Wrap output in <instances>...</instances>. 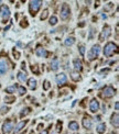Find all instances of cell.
I'll return each mask as SVG.
<instances>
[{
  "label": "cell",
  "instance_id": "cell-1",
  "mask_svg": "<svg viewBox=\"0 0 119 134\" xmlns=\"http://www.w3.org/2000/svg\"><path fill=\"white\" fill-rule=\"evenodd\" d=\"M114 53H117V45L112 42H108L104 47V55L109 57V56H111Z\"/></svg>",
  "mask_w": 119,
  "mask_h": 134
},
{
  "label": "cell",
  "instance_id": "cell-2",
  "mask_svg": "<svg viewBox=\"0 0 119 134\" xmlns=\"http://www.w3.org/2000/svg\"><path fill=\"white\" fill-rule=\"evenodd\" d=\"M99 53H100V46H99L98 44L94 45V46H93V47L91 48V51L88 52V54H87L88 61H94L95 58H97L98 55H99Z\"/></svg>",
  "mask_w": 119,
  "mask_h": 134
},
{
  "label": "cell",
  "instance_id": "cell-3",
  "mask_svg": "<svg viewBox=\"0 0 119 134\" xmlns=\"http://www.w3.org/2000/svg\"><path fill=\"white\" fill-rule=\"evenodd\" d=\"M41 5H42V1H40V0H34V1L30 2V12H31V15L34 16L36 14V12L39 11Z\"/></svg>",
  "mask_w": 119,
  "mask_h": 134
},
{
  "label": "cell",
  "instance_id": "cell-4",
  "mask_svg": "<svg viewBox=\"0 0 119 134\" xmlns=\"http://www.w3.org/2000/svg\"><path fill=\"white\" fill-rule=\"evenodd\" d=\"M111 34V29L109 28L108 25L104 26V29H102V31L100 32V35H99V41H105V40H107L109 36Z\"/></svg>",
  "mask_w": 119,
  "mask_h": 134
},
{
  "label": "cell",
  "instance_id": "cell-5",
  "mask_svg": "<svg viewBox=\"0 0 119 134\" xmlns=\"http://www.w3.org/2000/svg\"><path fill=\"white\" fill-rule=\"evenodd\" d=\"M69 13H71V10H69L68 5L67 3H63L62 9H61V19L66 20L69 16Z\"/></svg>",
  "mask_w": 119,
  "mask_h": 134
},
{
  "label": "cell",
  "instance_id": "cell-6",
  "mask_svg": "<svg viewBox=\"0 0 119 134\" xmlns=\"http://www.w3.org/2000/svg\"><path fill=\"white\" fill-rule=\"evenodd\" d=\"M12 128H13L12 121L7 120V121H5V123H3V125H2V132L5 134H8V133H10L12 131Z\"/></svg>",
  "mask_w": 119,
  "mask_h": 134
},
{
  "label": "cell",
  "instance_id": "cell-7",
  "mask_svg": "<svg viewBox=\"0 0 119 134\" xmlns=\"http://www.w3.org/2000/svg\"><path fill=\"white\" fill-rule=\"evenodd\" d=\"M0 13H1V18L3 20H7L10 16V10L6 5H2L0 7Z\"/></svg>",
  "mask_w": 119,
  "mask_h": 134
},
{
  "label": "cell",
  "instance_id": "cell-8",
  "mask_svg": "<svg viewBox=\"0 0 119 134\" xmlns=\"http://www.w3.org/2000/svg\"><path fill=\"white\" fill-rule=\"evenodd\" d=\"M116 93V90L112 88V87H106V88L102 90V96L105 97V98H110V97H112Z\"/></svg>",
  "mask_w": 119,
  "mask_h": 134
},
{
  "label": "cell",
  "instance_id": "cell-9",
  "mask_svg": "<svg viewBox=\"0 0 119 134\" xmlns=\"http://www.w3.org/2000/svg\"><path fill=\"white\" fill-rule=\"evenodd\" d=\"M89 110H91V112H93V113H96L99 110V102L96 99H93L91 103H89Z\"/></svg>",
  "mask_w": 119,
  "mask_h": 134
},
{
  "label": "cell",
  "instance_id": "cell-10",
  "mask_svg": "<svg viewBox=\"0 0 119 134\" xmlns=\"http://www.w3.org/2000/svg\"><path fill=\"white\" fill-rule=\"evenodd\" d=\"M7 70H8V63L6 59H0V75L6 74Z\"/></svg>",
  "mask_w": 119,
  "mask_h": 134
},
{
  "label": "cell",
  "instance_id": "cell-11",
  "mask_svg": "<svg viewBox=\"0 0 119 134\" xmlns=\"http://www.w3.org/2000/svg\"><path fill=\"white\" fill-rule=\"evenodd\" d=\"M66 81H67V77H66L65 74H58V75L56 76V82H57L60 86L64 85Z\"/></svg>",
  "mask_w": 119,
  "mask_h": 134
},
{
  "label": "cell",
  "instance_id": "cell-12",
  "mask_svg": "<svg viewBox=\"0 0 119 134\" xmlns=\"http://www.w3.org/2000/svg\"><path fill=\"white\" fill-rule=\"evenodd\" d=\"M35 54L39 57H46L48 56V52L45 51V48H43L42 46H38V48L35 49Z\"/></svg>",
  "mask_w": 119,
  "mask_h": 134
},
{
  "label": "cell",
  "instance_id": "cell-13",
  "mask_svg": "<svg viewBox=\"0 0 119 134\" xmlns=\"http://www.w3.org/2000/svg\"><path fill=\"white\" fill-rule=\"evenodd\" d=\"M110 123H111V125L115 126V128H118L119 126V115H118V113H114V114L111 115Z\"/></svg>",
  "mask_w": 119,
  "mask_h": 134
},
{
  "label": "cell",
  "instance_id": "cell-14",
  "mask_svg": "<svg viewBox=\"0 0 119 134\" xmlns=\"http://www.w3.org/2000/svg\"><path fill=\"white\" fill-rule=\"evenodd\" d=\"M60 67V62H58V58L57 57H54L51 61V69L54 70V72H56V70L58 69Z\"/></svg>",
  "mask_w": 119,
  "mask_h": 134
},
{
  "label": "cell",
  "instance_id": "cell-15",
  "mask_svg": "<svg viewBox=\"0 0 119 134\" xmlns=\"http://www.w3.org/2000/svg\"><path fill=\"white\" fill-rule=\"evenodd\" d=\"M83 126L85 129H92V120L88 116H84L83 119Z\"/></svg>",
  "mask_w": 119,
  "mask_h": 134
},
{
  "label": "cell",
  "instance_id": "cell-16",
  "mask_svg": "<svg viewBox=\"0 0 119 134\" xmlns=\"http://www.w3.org/2000/svg\"><path fill=\"white\" fill-rule=\"evenodd\" d=\"M74 69L76 70V72H81V70L83 69V65H82L81 59H78V58L74 59Z\"/></svg>",
  "mask_w": 119,
  "mask_h": 134
},
{
  "label": "cell",
  "instance_id": "cell-17",
  "mask_svg": "<svg viewBox=\"0 0 119 134\" xmlns=\"http://www.w3.org/2000/svg\"><path fill=\"white\" fill-rule=\"evenodd\" d=\"M68 129H69V130H72V131H77V130L79 129L78 123L76 122V121H72V122H69V123H68Z\"/></svg>",
  "mask_w": 119,
  "mask_h": 134
},
{
  "label": "cell",
  "instance_id": "cell-18",
  "mask_svg": "<svg viewBox=\"0 0 119 134\" xmlns=\"http://www.w3.org/2000/svg\"><path fill=\"white\" fill-rule=\"evenodd\" d=\"M96 131H97L98 134L105 133V131H106V124H105V123H100V124H98L97 128H96Z\"/></svg>",
  "mask_w": 119,
  "mask_h": 134
},
{
  "label": "cell",
  "instance_id": "cell-19",
  "mask_svg": "<svg viewBox=\"0 0 119 134\" xmlns=\"http://www.w3.org/2000/svg\"><path fill=\"white\" fill-rule=\"evenodd\" d=\"M28 123V120H25V121H21V122H19L18 124H17V126H16V132H19V131H21V130L24 128L25 126V124Z\"/></svg>",
  "mask_w": 119,
  "mask_h": 134
},
{
  "label": "cell",
  "instance_id": "cell-20",
  "mask_svg": "<svg viewBox=\"0 0 119 134\" xmlns=\"http://www.w3.org/2000/svg\"><path fill=\"white\" fill-rule=\"evenodd\" d=\"M28 83H29V87H30V89H35L36 88V80L34 79V78H30L29 79V81H28Z\"/></svg>",
  "mask_w": 119,
  "mask_h": 134
},
{
  "label": "cell",
  "instance_id": "cell-21",
  "mask_svg": "<svg viewBox=\"0 0 119 134\" xmlns=\"http://www.w3.org/2000/svg\"><path fill=\"white\" fill-rule=\"evenodd\" d=\"M64 43H65L66 46H71V45H73V44L75 43V39L73 38V36H71V38H67V39L65 40Z\"/></svg>",
  "mask_w": 119,
  "mask_h": 134
},
{
  "label": "cell",
  "instance_id": "cell-22",
  "mask_svg": "<svg viewBox=\"0 0 119 134\" xmlns=\"http://www.w3.org/2000/svg\"><path fill=\"white\" fill-rule=\"evenodd\" d=\"M17 77H18V79L20 80V81H25V80H26V74L22 73V72H19L18 75H17Z\"/></svg>",
  "mask_w": 119,
  "mask_h": 134
},
{
  "label": "cell",
  "instance_id": "cell-23",
  "mask_svg": "<svg viewBox=\"0 0 119 134\" xmlns=\"http://www.w3.org/2000/svg\"><path fill=\"white\" fill-rule=\"evenodd\" d=\"M30 111H31V108H29V107H26V108H24L21 111V113H20V116H24V115H26V114H29L30 113Z\"/></svg>",
  "mask_w": 119,
  "mask_h": 134
},
{
  "label": "cell",
  "instance_id": "cell-24",
  "mask_svg": "<svg viewBox=\"0 0 119 134\" xmlns=\"http://www.w3.org/2000/svg\"><path fill=\"white\" fill-rule=\"evenodd\" d=\"M56 23H57V18H56L55 15H52L51 18H50V24H51V25H55Z\"/></svg>",
  "mask_w": 119,
  "mask_h": 134
},
{
  "label": "cell",
  "instance_id": "cell-25",
  "mask_svg": "<svg viewBox=\"0 0 119 134\" xmlns=\"http://www.w3.org/2000/svg\"><path fill=\"white\" fill-rule=\"evenodd\" d=\"M48 15H49V10L44 9L43 10V12H42V14H41V20H45L46 18H48Z\"/></svg>",
  "mask_w": 119,
  "mask_h": 134
},
{
  "label": "cell",
  "instance_id": "cell-26",
  "mask_svg": "<svg viewBox=\"0 0 119 134\" xmlns=\"http://www.w3.org/2000/svg\"><path fill=\"white\" fill-rule=\"evenodd\" d=\"M50 87H51V83H50L49 80H45L44 82H43V89L44 90H49Z\"/></svg>",
  "mask_w": 119,
  "mask_h": 134
},
{
  "label": "cell",
  "instance_id": "cell-27",
  "mask_svg": "<svg viewBox=\"0 0 119 134\" xmlns=\"http://www.w3.org/2000/svg\"><path fill=\"white\" fill-rule=\"evenodd\" d=\"M14 90H16V86H10V87H7L6 88V92L12 93V92H14Z\"/></svg>",
  "mask_w": 119,
  "mask_h": 134
},
{
  "label": "cell",
  "instance_id": "cell-28",
  "mask_svg": "<svg viewBox=\"0 0 119 134\" xmlns=\"http://www.w3.org/2000/svg\"><path fill=\"white\" fill-rule=\"evenodd\" d=\"M18 90H19V95H20V96H23V95H24V93L26 92L25 88H24V87H22V86H19V87H18Z\"/></svg>",
  "mask_w": 119,
  "mask_h": 134
},
{
  "label": "cell",
  "instance_id": "cell-29",
  "mask_svg": "<svg viewBox=\"0 0 119 134\" xmlns=\"http://www.w3.org/2000/svg\"><path fill=\"white\" fill-rule=\"evenodd\" d=\"M78 49H79V53H81V55L84 56L85 55V46L83 45V44H81V45L78 46Z\"/></svg>",
  "mask_w": 119,
  "mask_h": 134
},
{
  "label": "cell",
  "instance_id": "cell-30",
  "mask_svg": "<svg viewBox=\"0 0 119 134\" xmlns=\"http://www.w3.org/2000/svg\"><path fill=\"white\" fill-rule=\"evenodd\" d=\"M9 108L8 107H6V106H3V107H1V110H0V113H1V114H6L7 112L9 111Z\"/></svg>",
  "mask_w": 119,
  "mask_h": 134
},
{
  "label": "cell",
  "instance_id": "cell-31",
  "mask_svg": "<svg viewBox=\"0 0 119 134\" xmlns=\"http://www.w3.org/2000/svg\"><path fill=\"white\" fill-rule=\"evenodd\" d=\"M72 78L74 79V80H78V78H79L78 74L77 73H72Z\"/></svg>",
  "mask_w": 119,
  "mask_h": 134
},
{
  "label": "cell",
  "instance_id": "cell-32",
  "mask_svg": "<svg viewBox=\"0 0 119 134\" xmlns=\"http://www.w3.org/2000/svg\"><path fill=\"white\" fill-rule=\"evenodd\" d=\"M6 101H7V102H10V103L13 102V101H14V97H9V98L7 97V98H6Z\"/></svg>",
  "mask_w": 119,
  "mask_h": 134
},
{
  "label": "cell",
  "instance_id": "cell-33",
  "mask_svg": "<svg viewBox=\"0 0 119 134\" xmlns=\"http://www.w3.org/2000/svg\"><path fill=\"white\" fill-rule=\"evenodd\" d=\"M21 22H22V23H21V26H22V28H24V26H28V21H26L25 19H23Z\"/></svg>",
  "mask_w": 119,
  "mask_h": 134
},
{
  "label": "cell",
  "instance_id": "cell-34",
  "mask_svg": "<svg viewBox=\"0 0 119 134\" xmlns=\"http://www.w3.org/2000/svg\"><path fill=\"white\" fill-rule=\"evenodd\" d=\"M60 131H62V122H57V132Z\"/></svg>",
  "mask_w": 119,
  "mask_h": 134
},
{
  "label": "cell",
  "instance_id": "cell-35",
  "mask_svg": "<svg viewBox=\"0 0 119 134\" xmlns=\"http://www.w3.org/2000/svg\"><path fill=\"white\" fill-rule=\"evenodd\" d=\"M32 72H34L35 74H39V70H38V67H36V66H32Z\"/></svg>",
  "mask_w": 119,
  "mask_h": 134
},
{
  "label": "cell",
  "instance_id": "cell-36",
  "mask_svg": "<svg viewBox=\"0 0 119 134\" xmlns=\"http://www.w3.org/2000/svg\"><path fill=\"white\" fill-rule=\"evenodd\" d=\"M13 54H14V58H16V59H18V58H19V56H20V54H19V53H16V52H13Z\"/></svg>",
  "mask_w": 119,
  "mask_h": 134
},
{
  "label": "cell",
  "instance_id": "cell-37",
  "mask_svg": "<svg viewBox=\"0 0 119 134\" xmlns=\"http://www.w3.org/2000/svg\"><path fill=\"white\" fill-rule=\"evenodd\" d=\"M115 109H116V110H119V102H118V101L115 103Z\"/></svg>",
  "mask_w": 119,
  "mask_h": 134
},
{
  "label": "cell",
  "instance_id": "cell-38",
  "mask_svg": "<svg viewBox=\"0 0 119 134\" xmlns=\"http://www.w3.org/2000/svg\"><path fill=\"white\" fill-rule=\"evenodd\" d=\"M21 67H22V69L24 70L25 69V63H22V65H21Z\"/></svg>",
  "mask_w": 119,
  "mask_h": 134
},
{
  "label": "cell",
  "instance_id": "cell-39",
  "mask_svg": "<svg viewBox=\"0 0 119 134\" xmlns=\"http://www.w3.org/2000/svg\"><path fill=\"white\" fill-rule=\"evenodd\" d=\"M17 45H18V46H19V47H21V46H22V43H21V42H20V41H19L18 43H17Z\"/></svg>",
  "mask_w": 119,
  "mask_h": 134
},
{
  "label": "cell",
  "instance_id": "cell-40",
  "mask_svg": "<svg viewBox=\"0 0 119 134\" xmlns=\"http://www.w3.org/2000/svg\"><path fill=\"white\" fill-rule=\"evenodd\" d=\"M41 134H48V130H45V131H43Z\"/></svg>",
  "mask_w": 119,
  "mask_h": 134
},
{
  "label": "cell",
  "instance_id": "cell-41",
  "mask_svg": "<svg viewBox=\"0 0 119 134\" xmlns=\"http://www.w3.org/2000/svg\"><path fill=\"white\" fill-rule=\"evenodd\" d=\"M111 134H117V133H111Z\"/></svg>",
  "mask_w": 119,
  "mask_h": 134
},
{
  "label": "cell",
  "instance_id": "cell-42",
  "mask_svg": "<svg viewBox=\"0 0 119 134\" xmlns=\"http://www.w3.org/2000/svg\"><path fill=\"white\" fill-rule=\"evenodd\" d=\"M22 134H24V133H22Z\"/></svg>",
  "mask_w": 119,
  "mask_h": 134
}]
</instances>
